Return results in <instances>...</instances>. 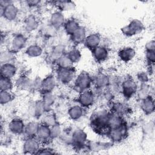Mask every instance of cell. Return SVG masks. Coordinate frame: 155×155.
I'll use <instances>...</instances> for the list:
<instances>
[{
    "label": "cell",
    "mask_w": 155,
    "mask_h": 155,
    "mask_svg": "<svg viewBox=\"0 0 155 155\" xmlns=\"http://www.w3.org/2000/svg\"><path fill=\"white\" fill-rule=\"evenodd\" d=\"M144 26L143 23L137 19H133L130 22L121 28V31L126 36H132L142 32Z\"/></svg>",
    "instance_id": "cell-1"
},
{
    "label": "cell",
    "mask_w": 155,
    "mask_h": 155,
    "mask_svg": "<svg viewBox=\"0 0 155 155\" xmlns=\"http://www.w3.org/2000/svg\"><path fill=\"white\" fill-rule=\"evenodd\" d=\"M109 116L110 114L107 110H100L96 114L94 119L91 122L95 128L102 129L105 127H108Z\"/></svg>",
    "instance_id": "cell-2"
},
{
    "label": "cell",
    "mask_w": 155,
    "mask_h": 155,
    "mask_svg": "<svg viewBox=\"0 0 155 155\" xmlns=\"http://www.w3.org/2000/svg\"><path fill=\"white\" fill-rule=\"evenodd\" d=\"M18 7L12 2L4 7L1 6V16L7 21H12L15 20L18 16Z\"/></svg>",
    "instance_id": "cell-3"
},
{
    "label": "cell",
    "mask_w": 155,
    "mask_h": 155,
    "mask_svg": "<svg viewBox=\"0 0 155 155\" xmlns=\"http://www.w3.org/2000/svg\"><path fill=\"white\" fill-rule=\"evenodd\" d=\"M76 71L73 67L67 68H59L57 76L58 79L63 84H68L75 77Z\"/></svg>",
    "instance_id": "cell-4"
},
{
    "label": "cell",
    "mask_w": 155,
    "mask_h": 155,
    "mask_svg": "<svg viewBox=\"0 0 155 155\" xmlns=\"http://www.w3.org/2000/svg\"><path fill=\"white\" fill-rule=\"evenodd\" d=\"M91 84V79L90 75L85 72L81 73L76 79V87L81 91L87 90Z\"/></svg>",
    "instance_id": "cell-5"
},
{
    "label": "cell",
    "mask_w": 155,
    "mask_h": 155,
    "mask_svg": "<svg viewBox=\"0 0 155 155\" xmlns=\"http://www.w3.org/2000/svg\"><path fill=\"white\" fill-rule=\"evenodd\" d=\"M39 149V140L34 137H28L24 142L22 150L25 154H36Z\"/></svg>",
    "instance_id": "cell-6"
},
{
    "label": "cell",
    "mask_w": 155,
    "mask_h": 155,
    "mask_svg": "<svg viewBox=\"0 0 155 155\" xmlns=\"http://www.w3.org/2000/svg\"><path fill=\"white\" fill-rule=\"evenodd\" d=\"M27 38L22 34H18L14 36L11 43V51L17 52L22 50L25 46Z\"/></svg>",
    "instance_id": "cell-7"
},
{
    "label": "cell",
    "mask_w": 155,
    "mask_h": 155,
    "mask_svg": "<svg viewBox=\"0 0 155 155\" xmlns=\"http://www.w3.org/2000/svg\"><path fill=\"white\" fill-rule=\"evenodd\" d=\"M122 92L124 96L127 98L131 97L137 91V85L134 81L131 79L125 81L122 85Z\"/></svg>",
    "instance_id": "cell-8"
},
{
    "label": "cell",
    "mask_w": 155,
    "mask_h": 155,
    "mask_svg": "<svg viewBox=\"0 0 155 155\" xmlns=\"http://www.w3.org/2000/svg\"><path fill=\"white\" fill-rule=\"evenodd\" d=\"M79 103L82 107H89L93 105L94 101V96L93 93L89 90L82 91L78 98Z\"/></svg>",
    "instance_id": "cell-9"
},
{
    "label": "cell",
    "mask_w": 155,
    "mask_h": 155,
    "mask_svg": "<svg viewBox=\"0 0 155 155\" xmlns=\"http://www.w3.org/2000/svg\"><path fill=\"white\" fill-rule=\"evenodd\" d=\"M25 125L22 120L16 118L12 119L8 124V129L13 134H19L24 132Z\"/></svg>",
    "instance_id": "cell-10"
},
{
    "label": "cell",
    "mask_w": 155,
    "mask_h": 155,
    "mask_svg": "<svg viewBox=\"0 0 155 155\" xmlns=\"http://www.w3.org/2000/svg\"><path fill=\"white\" fill-rule=\"evenodd\" d=\"M17 72V68L13 63L2 64L1 67V76L12 78Z\"/></svg>",
    "instance_id": "cell-11"
},
{
    "label": "cell",
    "mask_w": 155,
    "mask_h": 155,
    "mask_svg": "<svg viewBox=\"0 0 155 155\" xmlns=\"http://www.w3.org/2000/svg\"><path fill=\"white\" fill-rule=\"evenodd\" d=\"M56 81L54 77L52 75H49L42 79L41 90L43 93L52 92L56 87Z\"/></svg>",
    "instance_id": "cell-12"
},
{
    "label": "cell",
    "mask_w": 155,
    "mask_h": 155,
    "mask_svg": "<svg viewBox=\"0 0 155 155\" xmlns=\"http://www.w3.org/2000/svg\"><path fill=\"white\" fill-rule=\"evenodd\" d=\"M126 133V129L124 125L120 127L110 129L109 132V136L113 142H117L123 139Z\"/></svg>",
    "instance_id": "cell-13"
},
{
    "label": "cell",
    "mask_w": 155,
    "mask_h": 155,
    "mask_svg": "<svg viewBox=\"0 0 155 155\" xmlns=\"http://www.w3.org/2000/svg\"><path fill=\"white\" fill-rule=\"evenodd\" d=\"M92 53L94 58L97 62H102L105 61L108 56V51L106 47L99 45L92 50Z\"/></svg>",
    "instance_id": "cell-14"
},
{
    "label": "cell",
    "mask_w": 155,
    "mask_h": 155,
    "mask_svg": "<svg viewBox=\"0 0 155 155\" xmlns=\"http://www.w3.org/2000/svg\"><path fill=\"white\" fill-rule=\"evenodd\" d=\"M101 42V37L97 33L90 34L86 36V38L84 42L85 45L90 48L94 49L99 45Z\"/></svg>",
    "instance_id": "cell-15"
},
{
    "label": "cell",
    "mask_w": 155,
    "mask_h": 155,
    "mask_svg": "<svg viewBox=\"0 0 155 155\" xmlns=\"http://www.w3.org/2000/svg\"><path fill=\"white\" fill-rule=\"evenodd\" d=\"M87 134L82 130L78 129L75 130L71 136L72 142L76 145L82 146L87 140Z\"/></svg>",
    "instance_id": "cell-16"
},
{
    "label": "cell",
    "mask_w": 155,
    "mask_h": 155,
    "mask_svg": "<svg viewBox=\"0 0 155 155\" xmlns=\"http://www.w3.org/2000/svg\"><path fill=\"white\" fill-rule=\"evenodd\" d=\"M36 137L39 141H46L49 139L51 137L50 127L43 123L39 125Z\"/></svg>",
    "instance_id": "cell-17"
},
{
    "label": "cell",
    "mask_w": 155,
    "mask_h": 155,
    "mask_svg": "<svg viewBox=\"0 0 155 155\" xmlns=\"http://www.w3.org/2000/svg\"><path fill=\"white\" fill-rule=\"evenodd\" d=\"M136 51L131 47H125L119 50L118 52L119 58L124 62H127L131 61L135 56Z\"/></svg>",
    "instance_id": "cell-18"
},
{
    "label": "cell",
    "mask_w": 155,
    "mask_h": 155,
    "mask_svg": "<svg viewBox=\"0 0 155 155\" xmlns=\"http://www.w3.org/2000/svg\"><path fill=\"white\" fill-rule=\"evenodd\" d=\"M65 18L61 12H54L50 16V24L54 28H58L64 25Z\"/></svg>",
    "instance_id": "cell-19"
},
{
    "label": "cell",
    "mask_w": 155,
    "mask_h": 155,
    "mask_svg": "<svg viewBox=\"0 0 155 155\" xmlns=\"http://www.w3.org/2000/svg\"><path fill=\"white\" fill-rule=\"evenodd\" d=\"M140 106L142 111L146 114H151L154 110V99L151 96L147 97L142 100Z\"/></svg>",
    "instance_id": "cell-20"
},
{
    "label": "cell",
    "mask_w": 155,
    "mask_h": 155,
    "mask_svg": "<svg viewBox=\"0 0 155 155\" xmlns=\"http://www.w3.org/2000/svg\"><path fill=\"white\" fill-rule=\"evenodd\" d=\"M16 86L18 89L27 90L32 88V81L25 75H22L16 79Z\"/></svg>",
    "instance_id": "cell-21"
},
{
    "label": "cell",
    "mask_w": 155,
    "mask_h": 155,
    "mask_svg": "<svg viewBox=\"0 0 155 155\" xmlns=\"http://www.w3.org/2000/svg\"><path fill=\"white\" fill-rule=\"evenodd\" d=\"M86 30L82 26H79L77 30L71 35V39L76 44H81L84 42L86 38Z\"/></svg>",
    "instance_id": "cell-22"
},
{
    "label": "cell",
    "mask_w": 155,
    "mask_h": 155,
    "mask_svg": "<svg viewBox=\"0 0 155 155\" xmlns=\"http://www.w3.org/2000/svg\"><path fill=\"white\" fill-rule=\"evenodd\" d=\"M49 109L50 108L46 106V105L44 104L42 100H41L38 101L34 104L33 111L35 116H40L44 114L45 112L48 111Z\"/></svg>",
    "instance_id": "cell-23"
},
{
    "label": "cell",
    "mask_w": 155,
    "mask_h": 155,
    "mask_svg": "<svg viewBox=\"0 0 155 155\" xmlns=\"http://www.w3.org/2000/svg\"><path fill=\"white\" fill-rule=\"evenodd\" d=\"M123 125V120L121 117V116H119L116 114H114L112 116L110 115L108 127L110 129H114L119 127H120Z\"/></svg>",
    "instance_id": "cell-24"
},
{
    "label": "cell",
    "mask_w": 155,
    "mask_h": 155,
    "mask_svg": "<svg viewBox=\"0 0 155 155\" xmlns=\"http://www.w3.org/2000/svg\"><path fill=\"white\" fill-rule=\"evenodd\" d=\"M39 125L36 122H30L25 126L24 133L28 137H32L36 136Z\"/></svg>",
    "instance_id": "cell-25"
},
{
    "label": "cell",
    "mask_w": 155,
    "mask_h": 155,
    "mask_svg": "<svg viewBox=\"0 0 155 155\" xmlns=\"http://www.w3.org/2000/svg\"><path fill=\"white\" fill-rule=\"evenodd\" d=\"M64 28L66 33L71 35L80 26L78 22L74 19H69L64 24Z\"/></svg>",
    "instance_id": "cell-26"
},
{
    "label": "cell",
    "mask_w": 155,
    "mask_h": 155,
    "mask_svg": "<svg viewBox=\"0 0 155 155\" xmlns=\"http://www.w3.org/2000/svg\"><path fill=\"white\" fill-rule=\"evenodd\" d=\"M25 53L28 56L36 58L40 56L42 53V47L37 44H33L27 47L25 50Z\"/></svg>",
    "instance_id": "cell-27"
},
{
    "label": "cell",
    "mask_w": 155,
    "mask_h": 155,
    "mask_svg": "<svg viewBox=\"0 0 155 155\" xmlns=\"http://www.w3.org/2000/svg\"><path fill=\"white\" fill-rule=\"evenodd\" d=\"M38 26V22L33 15L28 16L25 21V28L27 31L35 30Z\"/></svg>",
    "instance_id": "cell-28"
},
{
    "label": "cell",
    "mask_w": 155,
    "mask_h": 155,
    "mask_svg": "<svg viewBox=\"0 0 155 155\" xmlns=\"http://www.w3.org/2000/svg\"><path fill=\"white\" fill-rule=\"evenodd\" d=\"M70 117L73 120H77L83 115V108L81 106L74 105L71 107L68 111Z\"/></svg>",
    "instance_id": "cell-29"
},
{
    "label": "cell",
    "mask_w": 155,
    "mask_h": 155,
    "mask_svg": "<svg viewBox=\"0 0 155 155\" xmlns=\"http://www.w3.org/2000/svg\"><path fill=\"white\" fill-rule=\"evenodd\" d=\"M13 87V84L11 78L1 76L0 80V88L1 91H10Z\"/></svg>",
    "instance_id": "cell-30"
},
{
    "label": "cell",
    "mask_w": 155,
    "mask_h": 155,
    "mask_svg": "<svg viewBox=\"0 0 155 155\" xmlns=\"http://www.w3.org/2000/svg\"><path fill=\"white\" fill-rule=\"evenodd\" d=\"M65 47L62 45H56L52 50L50 57L53 60L58 61L62 56L64 55Z\"/></svg>",
    "instance_id": "cell-31"
},
{
    "label": "cell",
    "mask_w": 155,
    "mask_h": 155,
    "mask_svg": "<svg viewBox=\"0 0 155 155\" xmlns=\"http://www.w3.org/2000/svg\"><path fill=\"white\" fill-rule=\"evenodd\" d=\"M137 96L139 99L141 100L146 98L147 97L150 96V88L149 85H148L145 83H143L140 87L139 89L137 91Z\"/></svg>",
    "instance_id": "cell-32"
},
{
    "label": "cell",
    "mask_w": 155,
    "mask_h": 155,
    "mask_svg": "<svg viewBox=\"0 0 155 155\" xmlns=\"http://www.w3.org/2000/svg\"><path fill=\"white\" fill-rule=\"evenodd\" d=\"M113 110L114 114L121 116L126 114L128 111V107L125 104L118 102L114 105Z\"/></svg>",
    "instance_id": "cell-33"
},
{
    "label": "cell",
    "mask_w": 155,
    "mask_h": 155,
    "mask_svg": "<svg viewBox=\"0 0 155 155\" xmlns=\"http://www.w3.org/2000/svg\"><path fill=\"white\" fill-rule=\"evenodd\" d=\"M57 62H58L59 68H70V67H72V65L73 64L67 54L66 55L64 54L63 56H62L57 61Z\"/></svg>",
    "instance_id": "cell-34"
},
{
    "label": "cell",
    "mask_w": 155,
    "mask_h": 155,
    "mask_svg": "<svg viewBox=\"0 0 155 155\" xmlns=\"http://www.w3.org/2000/svg\"><path fill=\"white\" fill-rule=\"evenodd\" d=\"M67 55L69 58V59L71 60L73 64L78 63L80 61L82 56L81 51L76 48H73L71 50L67 53Z\"/></svg>",
    "instance_id": "cell-35"
},
{
    "label": "cell",
    "mask_w": 155,
    "mask_h": 155,
    "mask_svg": "<svg viewBox=\"0 0 155 155\" xmlns=\"http://www.w3.org/2000/svg\"><path fill=\"white\" fill-rule=\"evenodd\" d=\"M14 58V52L12 51H4L1 54V61L2 64L12 63Z\"/></svg>",
    "instance_id": "cell-36"
},
{
    "label": "cell",
    "mask_w": 155,
    "mask_h": 155,
    "mask_svg": "<svg viewBox=\"0 0 155 155\" xmlns=\"http://www.w3.org/2000/svg\"><path fill=\"white\" fill-rule=\"evenodd\" d=\"M13 95L9 91H1L0 102L1 105H5L12 101Z\"/></svg>",
    "instance_id": "cell-37"
},
{
    "label": "cell",
    "mask_w": 155,
    "mask_h": 155,
    "mask_svg": "<svg viewBox=\"0 0 155 155\" xmlns=\"http://www.w3.org/2000/svg\"><path fill=\"white\" fill-rule=\"evenodd\" d=\"M96 85L98 87H104L109 82V78L104 74H99L96 78Z\"/></svg>",
    "instance_id": "cell-38"
},
{
    "label": "cell",
    "mask_w": 155,
    "mask_h": 155,
    "mask_svg": "<svg viewBox=\"0 0 155 155\" xmlns=\"http://www.w3.org/2000/svg\"><path fill=\"white\" fill-rule=\"evenodd\" d=\"M42 100L46 105V106L50 108L51 106L53 104L55 101V97L53 94L52 92H46L44 93Z\"/></svg>",
    "instance_id": "cell-39"
},
{
    "label": "cell",
    "mask_w": 155,
    "mask_h": 155,
    "mask_svg": "<svg viewBox=\"0 0 155 155\" xmlns=\"http://www.w3.org/2000/svg\"><path fill=\"white\" fill-rule=\"evenodd\" d=\"M57 3V5H59V8L62 10H72L74 8L75 5L73 2L71 1H60L56 2Z\"/></svg>",
    "instance_id": "cell-40"
},
{
    "label": "cell",
    "mask_w": 155,
    "mask_h": 155,
    "mask_svg": "<svg viewBox=\"0 0 155 155\" xmlns=\"http://www.w3.org/2000/svg\"><path fill=\"white\" fill-rule=\"evenodd\" d=\"M43 124L51 127L56 124L55 116L52 114H48L43 118Z\"/></svg>",
    "instance_id": "cell-41"
},
{
    "label": "cell",
    "mask_w": 155,
    "mask_h": 155,
    "mask_svg": "<svg viewBox=\"0 0 155 155\" xmlns=\"http://www.w3.org/2000/svg\"><path fill=\"white\" fill-rule=\"evenodd\" d=\"M61 128L58 124H55L50 127V134L51 138L58 137L61 134Z\"/></svg>",
    "instance_id": "cell-42"
},
{
    "label": "cell",
    "mask_w": 155,
    "mask_h": 155,
    "mask_svg": "<svg viewBox=\"0 0 155 155\" xmlns=\"http://www.w3.org/2000/svg\"><path fill=\"white\" fill-rule=\"evenodd\" d=\"M146 59L148 63L154 64L155 62V51H146Z\"/></svg>",
    "instance_id": "cell-43"
},
{
    "label": "cell",
    "mask_w": 155,
    "mask_h": 155,
    "mask_svg": "<svg viewBox=\"0 0 155 155\" xmlns=\"http://www.w3.org/2000/svg\"><path fill=\"white\" fill-rule=\"evenodd\" d=\"M42 81V79H41L39 78H36L33 81H32V88H34L35 90L41 89Z\"/></svg>",
    "instance_id": "cell-44"
},
{
    "label": "cell",
    "mask_w": 155,
    "mask_h": 155,
    "mask_svg": "<svg viewBox=\"0 0 155 155\" xmlns=\"http://www.w3.org/2000/svg\"><path fill=\"white\" fill-rule=\"evenodd\" d=\"M137 79L138 80L141 82V83H146L148 80V77L147 73H145L143 71L139 72L137 74Z\"/></svg>",
    "instance_id": "cell-45"
},
{
    "label": "cell",
    "mask_w": 155,
    "mask_h": 155,
    "mask_svg": "<svg viewBox=\"0 0 155 155\" xmlns=\"http://www.w3.org/2000/svg\"><path fill=\"white\" fill-rule=\"evenodd\" d=\"M54 152L53 150L51 149L50 148H39L38 152L36 153L37 154H54Z\"/></svg>",
    "instance_id": "cell-46"
},
{
    "label": "cell",
    "mask_w": 155,
    "mask_h": 155,
    "mask_svg": "<svg viewBox=\"0 0 155 155\" xmlns=\"http://www.w3.org/2000/svg\"><path fill=\"white\" fill-rule=\"evenodd\" d=\"M146 51H155V42L154 40H151L147 42L145 44Z\"/></svg>",
    "instance_id": "cell-47"
},
{
    "label": "cell",
    "mask_w": 155,
    "mask_h": 155,
    "mask_svg": "<svg viewBox=\"0 0 155 155\" xmlns=\"http://www.w3.org/2000/svg\"><path fill=\"white\" fill-rule=\"evenodd\" d=\"M91 149H93V151H100L104 148V145H103V144L101 143L95 142V143H91Z\"/></svg>",
    "instance_id": "cell-48"
},
{
    "label": "cell",
    "mask_w": 155,
    "mask_h": 155,
    "mask_svg": "<svg viewBox=\"0 0 155 155\" xmlns=\"http://www.w3.org/2000/svg\"><path fill=\"white\" fill-rule=\"evenodd\" d=\"M26 3L29 7H35L40 3V1L37 0H28L26 1Z\"/></svg>",
    "instance_id": "cell-49"
}]
</instances>
